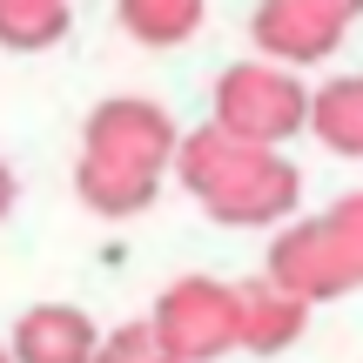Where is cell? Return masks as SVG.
Returning a JSON list of instances; mask_svg holds the SVG:
<instances>
[{
	"instance_id": "cell-1",
	"label": "cell",
	"mask_w": 363,
	"mask_h": 363,
	"mask_svg": "<svg viewBox=\"0 0 363 363\" xmlns=\"http://www.w3.org/2000/svg\"><path fill=\"white\" fill-rule=\"evenodd\" d=\"M182 128L148 94H108L81 121L74 148V202L101 222H135L155 208L162 182L175 175Z\"/></svg>"
},
{
	"instance_id": "cell-2",
	"label": "cell",
	"mask_w": 363,
	"mask_h": 363,
	"mask_svg": "<svg viewBox=\"0 0 363 363\" xmlns=\"http://www.w3.org/2000/svg\"><path fill=\"white\" fill-rule=\"evenodd\" d=\"M175 182L189 189V202L222 229H283L289 216H303V169L283 148H256L242 135L202 128L182 135L175 148Z\"/></svg>"
},
{
	"instance_id": "cell-3",
	"label": "cell",
	"mask_w": 363,
	"mask_h": 363,
	"mask_svg": "<svg viewBox=\"0 0 363 363\" xmlns=\"http://www.w3.org/2000/svg\"><path fill=\"white\" fill-rule=\"evenodd\" d=\"M262 276L296 289L303 303H337L363 289V189L337 195L316 216H289L269 242Z\"/></svg>"
},
{
	"instance_id": "cell-4",
	"label": "cell",
	"mask_w": 363,
	"mask_h": 363,
	"mask_svg": "<svg viewBox=\"0 0 363 363\" xmlns=\"http://www.w3.org/2000/svg\"><path fill=\"white\" fill-rule=\"evenodd\" d=\"M310 94L303 88V67H283V61H229L216 74V128L242 135L256 148H289L296 135H310Z\"/></svg>"
},
{
	"instance_id": "cell-5",
	"label": "cell",
	"mask_w": 363,
	"mask_h": 363,
	"mask_svg": "<svg viewBox=\"0 0 363 363\" xmlns=\"http://www.w3.org/2000/svg\"><path fill=\"white\" fill-rule=\"evenodd\" d=\"M155 337L169 343L175 363H222L242 350V310H235V283L222 276H175L148 310Z\"/></svg>"
},
{
	"instance_id": "cell-6",
	"label": "cell",
	"mask_w": 363,
	"mask_h": 363,
	"mask_svg": "<svg viewBox=\"0 0 363 363\" xmlns=\"http://www.w3.org/2000/svg\"><path fill=\"white\" fill-rule=\"evenodd\" d=\"M363 21V0H262L249 40H256L262 61L283 67H316L343 48V34Z\"/></svg>"
},
{
	"instance_id": "cell-7",
	"label": "cell",
	"mask_w": 363,
	"mask_h": 363,
	"mask_svg": "<svg viewBox=\"0 0 363 363\" xmlns=\"http://www.w3.org/2000/svg\"><path fill=\"white\" fill-rule=\"evenodd\" d=\"M94 350H101V323L74 303H34L7 330L13 363H94Z\"/></svg>"
},
{
	"instance_id": "cell-8",
	"label": "cell",
	"mask_w": 363,
	"mask_h": 363,
	"mask_svg": "<svg viewBox=\"0 0 363 363\" xmlns=\"http://www.w3.org/2000/svg\"><path fill=\"white\" fill-rule=\"evenodd\" d=\"M235 310H242V350L249 357H283L310 337L316 303H303L296 289L269 283V276H249V283H235Z\"/></svg>"
},
{
	"instance_id": "cell-9",
	"label": "cell",
	"mask_w": 363,
	"mask_h": 363,
	"mask_svg": "<svg viewBox=\"0 0 363 363\" xmlns=\"http://www.w3.org/2000/svg\"><path fill=\"white\" fill-rule=\"evenodd\" d=\"M310 135L330 155L363 162V74H337L310 94Z\"/></svg>"
},
{
	"instance_id": "cell-10",
	"label": "cell",
	"mask_w": 363,
	"mask_h": 363,
	"mask_svg": "<svg viewBox=\"0 0 363 363\" xmlns=\"http://www.w3.org/2000/svg\"><path fill=\"white\" fill-rule=\"evenodd\" d=\"M115 21L135 48H182L202 34L208 0H115Z\"/></svg>"
},
{
	"instance_id": "cell-11",
	"label": "cell",
	"mask_w": 363,
	"mask_h": 363,
	"mask_svg": "<svg viewBox=\"0 0 363 363\" xmlns=\"http://www.w3.org/2000/svg\"><path fill=\"white\" fill-rule=\"evenodd\" d=\"M74 27V0H0V48L7 54H48Z\"/></svg>"
},
{
	"instance_id": "cell-12",
	"label": "cell",
	"mask_w": 363,
	"mask_h": 363,
	"mask_svg": "<svg viewBox=\"0 0 363 363\" xmlns=\"http://www.w3.org/2000/svg\"><path fill=\"white\" fill-rule=\"evenodd\" d=\"M94 363H175V357H169V343L155 337V323H148V316H135V323L101 330V350H94Z\"/></svg>"
},
{
	"instance_id": "cell-13",
	"label": "cell",
	"mask_w": 363,
	"mask_h": 363,
	"mask_svg": "<svg viewBox=\"0 0 363 363\" xmlns=\"http://www.w3.org/2000/svg\"><path fill=\"white\" fill-rule=\"evenodd\" d=\"M13 202H21V182H13V169H7V162H0V222L13 216Z\"/></svg>"
},
{
	"instance_id": "cell-14",
	"label": "cell",
	"mask_w": 363,
	"mask_h": 363,
	"mask_svg": "<svg viewBox=\"0 0 363 363\" xmlns=\"http://www.w3.org/2000/svg\"><path fill=\"white\" fill-rule=\"evenodd\" d=\"M0 363H13V357H7V343H0Z\"/></svg>"
}]
</instances>
